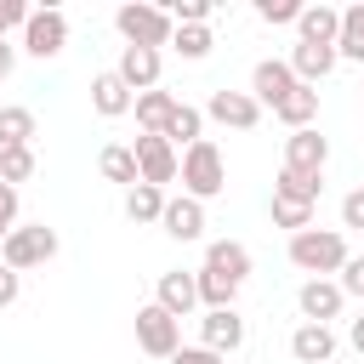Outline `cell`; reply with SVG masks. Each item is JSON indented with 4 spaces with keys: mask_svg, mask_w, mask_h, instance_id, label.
I'll use <instances>...</instances> for the list:
<instances>
[{
    "mask_svg": "<svg viewBox=\"0 0 364 364\" xmlns=\"http://www.w3.org/2000/svg\"><path fill=\"white\" fill-rule=\"evenodd\" d=\"M171 364H222V358H216L210 347H176V353H171Z\"/></svg>",
    "mask_w": 364,
    "mask_h": 364,
    "instance_id": "obj_38",
    "label": "cell"
},
{
    "mask_svg": "<svg viewBox=\"0 0 364 364\" xmlns=\"http://www.w3.org/2000/svg\"><path fill=\"white\" fill-rule=\"evenodd\" d=\"M131 108H136V125H142V136H159V131H165V119L176 114V97L154 85V91H136V102H131Z\"/></svg>",
    "mask_w": 364,
    "mask_h": 364,
    "instance_id": "obj_20",
    "label": "cell"
},
{
    "mask_svg": "<svg viewBox=\"0 0 364 364\" xmlns=\"http://www.w3.org/2000/svg\"><path fill=\"white\" fill-rule=\"evenodd\" d=\"M324 159H330V142H324L313 125L284 136V171H313V176H324Z\"/></svg>",
    "mask_w": 364,
    "mask_h": 364,
    "instance_id": "obj_11",
    "label": "cell"
},
{
    "mask_svg": "<svg viewBox=\"0 0 364 364\" xmlns=\"http://www.w3.org/2000/svg\"><path fill=\"white\" fill-rule=\"evenodd\" d=\"M51 256H57V233H51L46 222H23V228H11L6 245H0V262H6L11 273L40 267V262H51Z\"/></svg>",
    "mask_w": 364,
    "mask_h": 364,
    "instance_id": "obj_4",
    "label": "cell"
},
{
    "mask_svg": "<svg viewBox=\"0 0 364 364\" xmlns=\"http://www.w3.org/2000/svg\"><path fill=\"white\" fill-rule=\"evenodd\" d=\"M114 28L125 34V46H142V51H159V46H171V34H176V23L165 17V6H142V0L119 6V11H114Z\"/></svg>",
    "mask_w": 364,
    "mask_h": 364,
    "instance_id": "obj_3",
    "label": "cell"
},
{
    "mask_svg": "<svg viewBox=\"0 0 364 364\" xmlns=\"http://www.w3.org/2000/svg\"><path fill=\"white\" fill-rule=\"evenodd\" d=\"M336 57H353V63H364V6H347V11H341Z\"/></svg>",
    "mask_w": 364,
    "mask_h": 364,
    "instance_id": "obj_28",
    "label": "cell"
},
{
    "mask_svg": "<svg viewBox=\"0 0 364 364\" xmlns=\"http://www.w3.org/2000/svg\"><path fill=\"white\" fill-rule=\"evenodd\" d=\"M131 102H136V91L108 68V74H97L91 80V108L102 114V119H119V114H131Z\"/></svg>",
    "mask_w": 364,
    "mask_h": 364,
    "instance_id": "obj_14",
    "label": "cell"
},
{
    "mask_svg": "<svg viewBox=\"0 0 364 364\" xmlns=\"http://www.w3.org/2000/svg\"><path fill=\"white\" fill-rule=\"evenodd\" d=\"M199 347H210L216 358L239 353V347H245V318H239V307H216V313H205V318H199Z\"/></svg>",
    "mask_w": 364,
    "mask_h": 364,
    "instance_id": "obj_8",
    "label": "cell"
},
{
    "mask_svg": "<svg viewBox=\"0 0 364 364\" xmlns=\"http://www.w3.org/2000/svg\"><path fill=\"white\" fill-rule=\"evenodd\" d=\"M193 284H199V301H205V313H216V307H233V296H239V284H233L228 273H210V267H199V273H193Z\"/></svg>",
    "mask_w": 364,
    "mask_h": 364,
    "instance_id": "obj_27",
    "label": "cell"
},
{
    "mask_svg": "<svg viewBox=\"0 0 364 364\" xmlns=\"http://www.w3.org/2000/svg\"><path fill=\"white\" fill-rule=\"evenodd\" d=\"M97 171L108 176V182H125V188H136L142 176H136V159H131V148L125 142H108L102 154H97Z\"/></svg>",
    "mask_w": 364,
    "mask_h": 364,
    "instance_id": "obj_25",
    "label": "cell"
},
{
    "mask_svg": "<svg viewBox=\"0 0 364 364\" xmlns=\"http://www.w3.org/2000/svg\"><path fill=\"white\" fill-rule=\"evenodd\" d=\"M176 176H182V188H188V199H216L222 188H228V165H222V154H216V142L210 136H199L193 148H182V159H176Z\"/></svg>",
    "mask_w": 364,
    "mask_h": 364,
    "instance_id": "obj_1",
    "label": "cell"
},
{
    "mask_svg": "<svg viewBox=\"0 0 364 364\" xmlns=\"http://www.w3.org/2000/svg\"><path fill=\"white\" fill-rule=\"evenodd\" d=\"M171 46H176L188 63H199V57H210V46H216V40H210V28H205V23H193V28H176V34H171Z\"/></svg>",
    "mask_w": 364,
    "mask_h": 364,
    "instance_id": "obj_31",
    "label": "cell"
},
{
    "mask_svg": "<svg viewBox=\"0 0 364 364\" xmlns=\"http://www.w3.org/2000/svg\"><path fill=\"white\" fill-rule=\"evenodd\" d=\"M125 216L131 222H159L165 216V188H148V182L125 188Z\"/></svg>",
    "mask_w": 364,
    "mask_h": 364,
    "instance_id": "obj_26",
    "label": "cell"
},
{
    "mask_svg": "<svg viewBox=\"0 0 364 364\" xmlns=\"http://www.w3.org/2000/svg\"><path fill=\"white\" fill-rule=\"evenodd\" d=\"M159 228H165L171 239H182V245H188V239H199V233H205V205H199V199H188V193H182V199H165Z\"/></svg>",
    "mask_w": 364,
    "mask_h": 364,
    "instance_id": "obj_15",
    "label": "cell"
},
{
    "mask_svg": "<svg viewBox=\"0 0 364 364\" xmlns=\"http://www.w3.org/2000/svg\"><path fill=\"white\" fill-rule=\"evenodd\" d=\"M154 307H165L171 318H188L193 307H199V284H193V273H159V296H154Z\"/></svg>",
    "mask_w": 364,
    "mask_h": 364,
    "instance_id": "obj_13",
    "label": "cell"
},
{
    "mask_svg": "<svg viewBox=\"0 0 364 364\" xmlns=\"http://www.w3.org/2000/svg\"><path fill=\"white\" fill-rule=\"evenodd\" d=\"M290 353H296V364H330V358H336L330 324H301V330L290 336Z\"/></svg>",
    "mask_w": 364,
    "mask_h": 364,
    "instance_id": "obj_17",
    "label": "cell"
},
{
    "mask_svg": "<svg viewBox=\"0 0 364 364\" xmlns=\"http://www.w3.org/2000/svg\"><path fill=\"white\" fill-rule=\"evenodd\" d=\"M11 68H17V51L0 40V80H11Z\"/></svg>",
    "mask_w": 364,
    "mask_h": 364,
    "instance_id": "obj_40",
    "label": "cell"
},
{
    "mask_svg": "<svg viewBox=\"0 0 364 364\" xmlns=\"http://www.w3.org/2000/svg\"><path fill=\"white\" fill-rule=\"evenodd\" d=\"M205 114H210L216 125H233V131H250V125L262 119V108H256V97H250V91H210Z\"/></svg>",
    "mask_w": 364,
    "mask_h": 364,
    "instance_id": "obj_10",
    "label": "cell"
},
{
    "mask_svg": "<svg viewBox=\"0 0 364 364\" xmlns=\"http://www.w3.org/2000/svg\"><path fill=\"white\" fill-rule=\"evenodd\" d=\"M330 68H336V46H307V40H301V46L290 51V74H296L301 85H318Z\"/></svg>",
    "mask_w": 364,
    "mask_h": 364,
    "instance_id": "obj_19",
    "label": "cell"
},
{
    "mask_svg": "<svg viewBox=\"0 0 364 364\" xmlns=\"http://www.w3.org/2000/svg\"><path fill=\"white\" fill-rule=\"evenodd\" d=\"M0 40H6V28H0Z\"/></svg>",
    "mask_w": 364,
    "mask_h": 364,
    "instance_id": "obj_42",
    "label": "cell"
},
{
    "mask_svg": "<svg viewBox=\"0 0 364 364\" xmlns=\"http://www.w3.org/2000/svg\"><path fill=\"white\" fill-rule=\"evenodd\" d=\"M341 301H347V296H341V284H336V279H307V284H301V296H296V307H301V318H307V324H330V318L341 313Z\"/></svg>",
    "mask_w": 364,
    "mask_h": 364,
    "instance_id": "obj_12",
    "label": "cell"
},
{
    "mask_svg": "<svg viewBox=\"0 0 364 364\" xmlns=\"http://www.w3.org/2000/svg\"><path fill=\"white\" fill-rule=\"evenodd\" d=\"M131 91H154L159 85V51H142V46H125L119 51V68H114Z\"/></svg>",
    "mask_w": 364,
    "mask_h": 364,
    "instance_id": "obj_16",
    "label": "cell"
},
{
    "mask_svg": "<svg viewBox=\"0 0 364 364\" xmlns=\"http://www.w3.org/2000/svg\"><path fill=\"white\" fill-rule=\"evenodd\" d=\"M296 85H301V80H296L290 63H279V57H267V63L250 68V97H256V108H279Z\"/></svg>",
    "mask_w": 364,
    "mask_h": 364,
    "instance_id": "obj_9",
    "label": "cell"
},
{
    "mask_svg": "<svg viewBox=\"0 0 364 364\" xmlns=\"http://www.w3.org/2000/svg\"><path fill=\"white\" fill-rule=\"evenodd\" d=\"M199 131H205V114H199V108H188V102H176V114L165 119V131H159V136H165L171 148H176V142H182V148H193V142H199Z\"/></svg>",
    "mask_w": 364,
    "mask_h": 364,
    "instance_id": "obj_24",
    "label": "cell"
},
{
    "mask_svg": "<svg viewBox=\"0 0 364 364\" xmlns=\"http://www.w3.org/2000/svg\"><path fill=\"white\" fill-rule=\"evenodd\" d=\"M28 176H34V148H0V182L17 188Z\"/></svg>",
    "mask_w": 364,
    "mask_h": 364,
    "instance_id": "obj_30",
    "label": "cell"
},
{
    "mask_svg": "<svg viewBox=\"0 0 364 364\" xmlns=\"http://www.w3.org/2000/svg\"><path fill=\"white\" fill-rule=\"evenodd\" d=\"M34 142V114L28 108H0V148H28Z\"/></svg>",
    "mask_w": 364,
    "mask_h": 364,
    "instance_id": "obj_29",
    "label": "cell"
},
{
    "mask_svg": "<svg viewBox=\"0 0 364 364\" xmlns=\"http://www.w3.org/2000/svg\"><path fill=\"white\" fill-rule=\"evenodd\" d=\"M131 159H136V176H142L148 188H165V182H176V148H171L165 136H136Z\"/></svg>",
    "mask_w": 364,
    "mask_h": 364,
    "instance_id": "obj_7",
    "label": "cell"
},
{
    "mask_svg": "<svg viewBox=\"0 0 364 364\" xmlns=\"http://www.w3.org/2000/svg\"><path fill=\"white\" fill-rule=\"evenodd\" d=\"M290 262L301 273H313V279L341 273L347 267V239L336 228H301V233H290Z\"/></svg>",
    "mask_w": 364,
    "mask_h": 364,
    "instance_id": "obj_2",
    "label": "cell"
},
{
    "mask_svg": "<svg viewBox=\"0 0 364 364\" xmlns=\"http://www.w3.org/2000/svg\"><path fill=\"white\" fill-rule=\"evenodd\" d=\"M273 222L290 228V233H301V228H313V205H296V199H279L273 193Z\"/></svg>",
    "mask_w": 364,
    "mask_h": 364,
    "instance_id": "obj_33",
    "label": "cell"
},
{
    "mask_svg": "<svg viewBox=\"0 0 364 364\" xmlns=\"http://www.w3.org/2000/svg\"><path fill=\"white\" fill-rule=\"evenodd\" d=\"M273 114H279L290 131H307V125L318 119V91H313V85H296V91H290V97H284Z\"/></svg>",
    "mask_w": 364,
    "mask_h": 364,
    "instance_id": "obj_22",
    "label": "cell"
},
{
    "mask_svg": "<svg viewBox=\"0 0 364 364\" xmlns=\"http://www.w3.org/2000/svg\"><path fill=\"white\" fill-rule=\"evenodd\" d=\"M17 290H23V279H17V273L0 262V307H11V301H17Z\"/></svg>",
    "mask_w": 364,
    "mask_h": 364,
    "instance_id": "obj_39",
    "label": "cell"
},
{
    "mask_svg": "<svg viewBox=\"0 0 364 364\" xmlns=\"http://www.w3.org/2000/svg\"><path fill=\"white\" fill-rule=\"evenodd\" d=\"M347 336H353V347H358V353H364V313H358V318H353V330H347Z\"/></svg>",
    "mask_w": 364,
    "mask_h": 364,
    "instance_id": "obj_41",
    "label": "cell"
},
{
    "mask_svg": "<svg viewBox=\"0 0 364 364\" xmlns=\"http://www.w3.org/2000/svg\"><path fill=\"white\" fill-rule=\"evenodd\" d=\"M336 284H341V296H358L364 301V256H347V267H341Z\"/></svg>",
    "mask_w": 364,
    "mask_h": 364,
    "instance_id": "obj_35",
    "label": "cell"
},
{
    "mask_svg": "<svg viewBox=\"0 0 364 364\" xmlns=\"http://www.w3.org/2000/svg\"><path fill=\"white\" fill-rule=\"evenodd\" d=\"M205 267H210V273H228L233 284H245V279H250V250H245L239 239H216V245L205 250Z\"/></svg>",
    "mask_w": 364,
    "mask_h": 364,
    "instance_id": "obj_21",
    "label": "cell"
},
{
    "mask_svg": "<svg viewBox=\"0 0 364 364\" xmlns=\"http://www.w3.org/2000/svg\"><path fill=\"white\" fill-rule=\"evenodd\" d=\"M256 17H262V23H296L301 6H296V0H256Z\"/></svg>",
    "mask_w": 364,
    "mask_h": 364,
    "instance_id": "obj_34",
    "label": "cell"
},
{
    "mask_svg": "<svg viewBox=\"0 0 364 364\" xmlns=\"http://www.w3.org/2000/svg\"><path fill=\"white\" fill-rule=\"evenodd\" d=\"M68 46V17L57 11V6H46V11H28V23H23V51L28 57H57Z\"/></svg>",
    "mask_w": 364,
    "mask_h": 364,
    "instance_id": "obj_6",
    "label": "cell"
},
{
    "mask_svg": "<svg viewBox=\"0 0 364 364\" xmlns=\"http://www.w3.org/2000/svg\"><path fill=\"white\" fill-rule=\"evenodd\" d=\"M296 28H301L307 46H336V34H341V11H336V6H301Z\"/></svg>",
    "mask_w": 364,
    "mask_h": 364,
    "instance_id": "obj_18",
    "label": "cell"
},
{
    "mask_svg": "<svg viewBox=\"0 0 364 364\" xmlns=\"http://www.w3.org/2000/svg\"><path fill=\"white\" fill-rule=\"evenodd\" d=\"M341 228H358V233H364V188H353V193L341 199Z\"/></svg>",
    "mask_w": 364,
    "mask_h": 364,
    "instance_id": "obj_36",
    "label": "cell"
},
{
    "mask_svg": "<svg viewBox=\"0 0 364 364\" xmlns=\"http://www.w3.org/2000/svg\"><path fill=\"white\" fill-rule=\"evenodd\" d=\"M136 347L148 353V358H171L176 347H182V324L165 313V307H136Z\"/></svg>",
    "mask_w": 364,
    "mask_h": 364,
    "instance_id": "obj_5",
    "label": "cell"
},
{
    "mask_svg": "<svg viewBox=\"0 0 364 364\" xmlns=\"http://www.w3.org/2000/svg\"><path fill=\"white\" fill-rule=\"evenodd\" d=\"M210 11H216L210 0H171V6H165V17H171L176 28H193V23H210Z\"/></svg>",
    "mask_w": 364,
    "mask_h": 364,
    "instance_id": "obj_32",
    "label": "cell"
},
{
    "mask_svg": "<svg viewBox=\"0 0 364 364\" xmlns=\"http://www.w3.org/2000/svg\"><path fill=\"white\" fill-rule=\"evenodd\" d=\"M17 228V188H6L0 182V245H6V233Z\"/></svg>",
    "mask_w": 364,
    "mask_h": 364,
    "instance_id": "obj_37",
    "label": "cell"
},
{
    "mask_svg": "<svg viewBox=\"0 0 364 364\" xmlns=\"http://www.w3.org/2000/svg\"><path fill=\"white\" fill-rule=\"evenodd\" d=\"M273 193H279V199H296V205H318V193H324V176H313V171H279Z\"/></svg>",
    "mask_w": 364,
    "mask_h": 364,
    "instance_id": "obj_23",
    "label": "cell"
}]
</instances>
